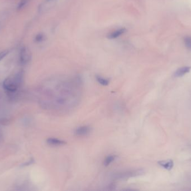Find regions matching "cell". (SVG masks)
<instances>
[{
  "instance_id": "obj_1",
  "label": "cell",
  "mask_w": 191,
  "mask_h": 191,
  "mask_svg": "<svg viewBox=\"0 0 191 191\" xmlns=\"http://www.w3.org/2000/svg\"><path fill=\"white\" fill-rule=\"evenodd\" d=\"M81 82L79 77L58 80L51 93L49 108L66 111L76 106L80 100Z\"/></svg>"
},
{
  "instance_id": "obj_2",
  "label": "cell",
  "mask_w": 191,
  "mask_h": 191,
  "mask_svg": "<svg viewBox=\"0 0 191 191\" xmlns=\"http://www.w3.org/2000/svg\"><path fill=\"white\" fill-rule=\"evenodd\" d=\"M22 80V73L19 72L17 74L5 79L3 86L8 92H15L21 85Z\"/></svg>"
},
{
  "instance_id": "obj_3",
  "label": "cell",
  "mask_w": 191,
  "mask_h": 191,
  "mask_svg": "<svg viewBox=\"0 0 191 191\" xmlns=\"http://www.w3.org/2000/svg\"><path fill=\"white\" fill-rule=\"evenodd\" d=\"M144 173L143 169L127 170L121 172H118L114 175V178L116 179H125L131 177H138Z\"/></svg>"
},
{
  "instance_id": "obj_4",
  "label": "cell",
  "mask_w": 191,
  "mask_h": 191,
  "mask_svg": "<svg viewBox=\"0 0 191 191\" xmlns=\"http://www.w3.org/2000/svg\"><path fill=\"white\" fill-rule=\"evenodd\" d=\"M31 59V53L27 47H23L20 52L19 61L21 64H28Z\"/></svg>"
},
{
  "instance_id": "obj_5",
  "label": "cell",
  "mask_w": 191,
  "mask_h": 191,
  "mask_svg": "<svg viewBox=\"0 0 191 191\" xmlns=\"http://www.w3.org/2000/svg\"><path fill=\"white\" fill-rule=\"evenodd\" d=\"M91 131V128L88 126H81L75 130V134L78 136H84L89 134Z\"/></svg>"
},
{
  "instance_id": "obj_6",
  "label": "cell",
  "mask_w": 191,
  "mask_h": 191,
  "mask_svg": "<svg viewBox=\"0 0 191 191\" xmlns=\"http://www.w3.org/2000/svg\"><path fill=\"white\" fill-rule=\"evenodd\" d=\"M126 29L120 28L116 30L115 31L110 33L107 36V38L110 39H116L117 38H118L119 36H122V34H124L126 32Z\"/></svg>"
},
{
  "instance_id": "obj_7",
  "label": "cell",
  "mask_w": 191,
  "mask_h": 191,
  "mask_svg": "<svg viewBox=\"0 0 191 191\" xmlns=\"http://www.w3.org/2000/svg\"><path fill=\"white\" fill-rule=\"evenodd\" d=\"M191 67L188 66L181 67L175 72L174 76L176 78H179L188 73L191 70Z\"/></svg>"
},
{
  "instance_id": "obj_8",
  "label": "cell",
  "mask_w": 191,
  "mask_h": 191,
  "mask_svg": "<svg viewBox=\"0 0 191 191\" xmlns=\"http://www.w3.org/2000/svg\"><path fill=\"white\" fill-rule=\"evenodd\" d=\"M159 165L167 170H170L174 165L173 161L172 160H162L158 162Z\"/></svg>"
},
{
  "instance_id": "obj_9",
  "label": "cell",
  "mask_w": 191,
  "mask_h": 191,
  "mask_svg": "<svg viewBox=\"0 0 191 191\" xmlns=\"http://www.w3.org/2000/svg\"><path fill=\"white\" fill-rule=\"evenodd\" d=\"M46 142L51 146H62L66 144V142L58 140L57 138H49L46 140Z\"/></svg>"
},
{
  "instance_id": "obj_10",
  "label": "cell",
  "mask_w": 191,
  "mask_h": 191,
  "mask_svg": "<svg viewBox=\"0 0 191 191\" xmlns=\"http://www.w3.org/2000/svg\"><path fill=\"white\" fill-rule=\"evenodd\" d=\"M96 80L101 85H103V86H106V85H108L109 80L107 78H103L100 76H96Z\"/></svg>"
},
{
  "instance_id": "obj_11",
  "label": "cell",
  "mask_w": 191,
  "mask_h": 191,
  "mask_svg": "<svg viewBox=\"0 0 191 191\" xmlns=\"http://www.w3.org/2000/svg\"><path fill=\"white\" fill-rule=\"evenodd\" d=\"M116 158V156L110 155L108 156L107 157L104 159V166H108L111 163H112Z\"/></svg>"
},
{
  "instance_id": "obj_12",
  "label": "cell",
  "mask_w": 191,
  "mask_h": 191,
  "mask_svg": "<svg viewBox=\"0 0 191 191\" xmlns=\"http://www.w3.org/2000/svg\"><path fill=\"white\" fill-rule=\"evenodd\" d=\"M185 46L188 50H191V36H186L184 38Z\"/></svg>"
},
{
  "instance_id": "obj_13",
  "label": "cell",
  "mask_w": 191,
  "mask_h": 191,
  "mask_svg": "<svg viewBox=\"0 0 191 191\" xmlns=\"http://www.w3.org/2000/svg\"><path fill=\"white\" fill-rule=\"evenodd\" d=\"M29 1V0H21L20 2L18 4L17 10H20L21 9H22L25 6V5L28 4Z\"/></svg>"
},
{
  "instance_id": "obj_14",
  "label": "cell",
  "mask_w": 191,
  "mask_h": 191,
  "mask_svg": "<svg viewBox=\"0 0 191 191\" xmlns=\"http://www.w3.org/2000/svg\"><path fill=\"white\" fill-rule=\"evenodd\" d=\"M44 38H45V36L43 34L39 33L38 34H37L36 36H35V42L36 43L42 42L44 40Z\"/></svg>"
},
{
  "instance_id": "obj_15",
  "label": "cell",
  "mask_w": 191,
  "mask_h": 191,
  "mask_svg": "<svg viewBox=\"0 0 191 191\" xmlns=\"http://www.w3.org/2000/svg\"><path fill=\"white\" fill-rule=\"evenodd\" d=\"M7 53H8L7 51H4V52L0 53V61L2 60L4 57L7 55Z\"/></svg>"
},
{
  "instance_id": "obj_16",
  "label": "cell",
  "mask_w": 191,
  "mask_h": 191,
  "mask_svg": "<svg viewBox=\"0 0 191 191\" xmlns=\"http://www.w3.org/2000/svg\"><path fill=\"white\" fill-rule=\"evenodd\" d=\"M34 162V160L32 159L30 160L28 162H27L26 163H25V164H24L22 166H26V165H30V164H31L32 163Z\"/></svg>"
},
{
  "instance_id": "obj_17",
  "label": "cell",
  "mask_w": 191,
  "mask_h": 191,
  "mask_svg": "<svg viewBox=\"0 0 191 191\" xmlns=\"http://www.w3.org/2000/svg\"><path fill=\"white\" fill-rule=\"evenodd\" d=\"M46 1H52L53 0H46Z\"/></svg>"
},
{
  "instance_id": "obj_18",
  "label": "cell",
  "mask_w": 191,
  "mask_h": 191,
  "mask_svg": "<svg viewBox=\"0 0 191 191\" xmlns=\"http://www.w3.org/2000/svg\"><path fill=\"white\" fill-rule=\"evenodd\" d=\"M0 28H1V24H0Z\"/></svg>"
}]
</instances>
